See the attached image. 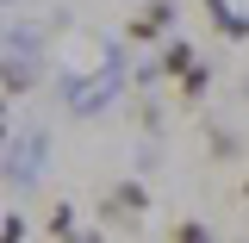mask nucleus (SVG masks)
<instances>
[{
	"label": "nucleus",
	"instance_id": "1a4fd4ad",
	"mask_svg": "<svg viewBox=\"0 0 249 243\" xmlns=\"http://www.w3.org/2000/svg\"><path fill=\"white\" fill-rule=\"evenodd\" d=\"M0 243H25V212H0Z\"/></svg>",
	"mask_w": 249,
	"mask_h": 243
},
{
	"label": "nucleus",
	"instance_id": "ddd939ff",
	"mask_svg": "<svg viewBox=\"0 0 249 243\" xmlns=\"http://www.w3.org/2000/svg\"><path fill=\"white\" fill-rule=\"evenodd\" d=\"M0 212H6V206H0Z\"/></svg>",
	"mask_w": 249,
	"mask_h": 243
},
{
	"label": "nucleus",
	"instance_id": "9d476101",
	"mask_svg": "<svg viewBox=\"0 0 249 243\" xmlns=\"http://www.w3.org/2000/svg\"><path fill=\"white\" fill-rule=\"evenodd\" d=\"M13 137V112H6V100H0V144Z\"/></svg>",
	"mask_w": 249,
	"mask_h": 243
},
{
	"label": "nucleus",
	"instance_id": "9b49d317",
	"mask_svg": "<svg viewBox=\"0 0 249 243\" xmlns=\"http://www.w3.org/2000/svg\"><path fill=\"white\" fill-rule=\"evenodd\" d=\"M69 243H100V231H75V237H69Z\"/></svg>",
	"mask_w": 249,
	"mask_h": 243
},
{
	"label": "nucleus",
	"instance_id": "f03ea898",
	"mask_svg": "<svg viewBox=\"0 0 249 243\" xmlns=\"http://www.w3.org/2000/svg\"><path fill=\"white\" fill-rule=\"evenodd\" d=\"M175 25V0H143V13L124 19V44H162Z\"/></svg>",
	"mask_w": 249,
	"mask_h": 243
},
{
	"label": "nucleus",
	"instance_id": "f8f14e48",
	"mask_svg": "<svg viewBox=\"0 0 249 243\" xmlns=\"http://www.w3.org/2000/svg\"><path fill=\"white\" fill-rule=\"evenodd\" d=\"M243 193H249V181H243Z\"/></svg>",
	"mask_w": 249,
	"mask_h": 243
},
{
	"label": "nucleus",
	"instance_id": "f257e3e1",
	"mask_svg": "<svg viewBox=\"0 0 249 243\" xmlns=\"http://www.w3.org/2000/svg\"><path fill=\"white\" fill-rule=\"evenodd\" d=\"M143 206H150V187L143 181H112L100 193V218H106V224H137Z\"/></svg>",
	"mask_w": 249,
	"mask_h": 243
},
{
	"label": "nucleus",
	"instance_id": "0eeeda50",
	"mask_svg": "<svg viewBox=\"0 0 249 243\" xmlns=\"http://www.w3.org/2000/svg\"><path fill=\"white\" fill-rule=\"evenodd\" d=\"M168 243H218V231L206 224V218H181V224L168 231Z\"/></svg>",
	"mask_w": 249,
	"mask_h": 243
},
{
	"label": "nucleus",
	"instance_id": "39448f33",
	"mask_svg": "<svg viewBox=\"0 0 249 243\" xmlns=\"http://www.w3.org/2000/svg\"><path fill=\"white\" fill-rule=\"evenodd\" d=\"M206 93H212V62H193L181 81H175V100H181V106H199Z\"/></svg>",
	"mask_w": 249,
	"mask_h": 243
},
{
	"label": "nucleus",
	"instance_id": "7ed1b4c3",
	"mask_svg": "<svg viewBox=\"0 0 249 243\" xmlns=\"http://www.w3.org/2000/svg\"><path fill=\"white\" fill-rule=\"evenodd\" d=\"M206 6V25L224 37V44H249V13L243 6H231V0H199Z\"/></svg>",
	"mask_w": 249,
	"mask_h": 243
},
{
	"label": "nucleus",
	"instance_id": "423d86ee",
	"mask_svg": "<svg viewBox=\"0 0 249 243\" xmlns=\"http://www.w3.org/2000/svg\"><path fill=\"white\" fill-rule=\"evenodd\" d=\"M37 150H44V137H19V144H13V162H6V175L37 181Z\"/></svg>",
	"mask_w": 249,
	"mask_h": 243
},
{
	"label": "nucleus",
	"instance_id": "20e7f679",
	"mask_svg": "<svg viewBox=\"0 0 249 243\" xmlns=\"http://www.w3.org/2000/svg\"><path fill=\"white\" fill-rule=\"evenodd\" d=\"M199 62V50L187 44V37H162V50H156V75H168V81H181L187 69Z\"/></svg>",
	"mask_w": 249,
	"mask_h": 243
},
{
	"label": "nucleus",
	"instance_id": "6e6552de",
	"mask_svg": "<svg viewBox=\"0 0 249 243\" xmlns=\"http://www.w3.org/2000/svg\"><path fill=\"white\" fill-rule=\"evenodd\" d=\"M44 224H50V237H56V243H69V237H75V206H69V200H56Z\"/></svg>",
	"mask_w": 249,
	"mask_h": 243
}]
</instances>
